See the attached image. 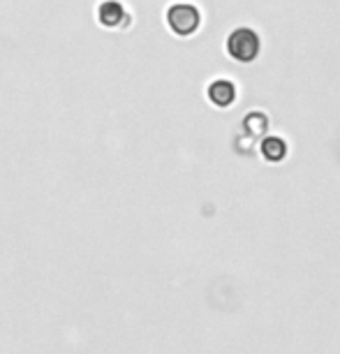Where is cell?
<instances>
[{
	"label": "cell",
	"instance_id": "obj_1",
	"mask_svg": "<svg viewBox=\"0 0 340 354\" xmlns=\"http://www.w3.org/2000/svg\"><path fill=\"white\" fill-rule=\"evenodd\" d=\"M262 51H264V39H262V32H259L255 26L238 24L227 32L225 53L234 65H243V68H248V65L259 61Z\"/></svg>",
	"mask_w": 340,
	"mask_h": 354
},
{
	"label": "cell",
	"instance_id": "obj_2",
	"mask_svg": "<svg viewBox=\"0 0 340 354\" xmlns=\"http://www.w3.org/2000/svg\"><path fill=\"white\" fill-rule=\"evenodd\" d=\"M202 19L204 15H202V10H199V5L188 3V0H176V3H171L164 12L167 28L181 39L195 37L199 28H202Z\"/></svg>",
	"mask_w": 340,
	"mask_h": 354
},
{
	"label": "cell",
	"instance_id": "obj_3",
	"mask_svg": "<svg viewBox=\"0 0 340 354\" xmlns=\"http://www.w3.org/2000/svg\"><path fill=\"white\" fill-rule=\"evenodd\" d=\"M204 95L216 111H229L238 100V84L229 77H213L206 84Z\"/></svg>",
	"mask_w": 340,
	"mask_h": 354
},
{
	"label": "cell",
	"instance_id": "obj_4",
	"mask_svg": "<svg viewBox=\"0 0 340 354\" xmlns=\"http://www.w3.org/2000/svg\"><path fill=\"white\" fill-rule=\"evenodd\" d=\"M290 151H292V142L285 135H280V132H269V135H264L257 144V153L262 156L266 165L285 162Z\"/></svg>",
	"mask_w": 340,
	"mask_h": 354
},
{
	"label": "cell",
	"instance_id": "obj_5",
	"mask_svg": "<svg viewBox=\"0 0 340 354\" xmlns=\"http://www.w3.org/2000/svg\"><path fill=\"white\" fill-rule=\"evenodd\" d=\"M271 111L262 109V106H252L243 113L241 118V130L245 135L255 137V139H262L264 135H269L271 132Z\"/></svg>",
	"mask_w": 340,
	"mask_h": 354
},
{
	"label": "cell",
	"instance_id": "obj_6",
	"mask_svg": "<svg viewBox=\"0 0 340 354\" xmlns=\"http://www.w3.org/2000/svg\"><path fill=\"white\" fill-rule=\"evenodd\" d=\"M97 21L104 28H125V24H130V12L118 0H102L97 8Z\"/></svg>",
	"mask_w": 340,
	"mask_h": 354
}]
</instances>
